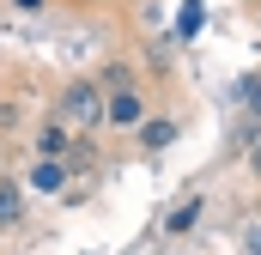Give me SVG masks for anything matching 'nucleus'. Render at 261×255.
Returning a JSON list of instances; mask_svg holds the SVG:
<instances>
[{
    "label": "nucleus",
    "mask_w": 261,
    "mask_h": 255,
    "mask_svg": "<svg viewBox=\"0 0 261 255\" xmlns=\"http://www.w3.org/2000/svg\"><path fill=\"white\" fill-rule=\"evenodd\" d=\"M61 116L73 128H97L103 122V85H91V79H73L61 91Z\"/></svg>",
    "instance_id": "1"
},
{
    "label": "nucleus",
    "mask_w": 261,
    "mask_h": 255,
    "mask_svg": "<svg viewBox=\"0 0 261 255\" xmlns=\"http://www.w3.org/2000/svg\"><path fill=\"white\" fill-rule=\"evenodd\" d=\"M140 91H134L122 73H110V91H103V122H116V128H140Z\"/></svg>",
    "instance_id": "2"
},
{
    "label": "nucleus",
    "mask_w": 261,
    "mask_h": 255,
    "mask_svg": "<svg viewBox=\"0 0 261 255\" xmlns=\"http://www.w3.org/2000/svg\"><path fill=\"white\" fill-rule=\"evenodd\" d=\"M61 183H67V164H61V158H43V164L31 170V189H43V194H55Z\"/></svg>",
    "instance_id": "3"
},
{
    "label": "nucleus",
    "mask_w": 261,
    "mask_h": 255,
    "mask_svg": "<svg viewBox=\"0 0 261 255\" xmlns=\"http://www.w3.org/2000/svg\"><path fill=\"white\" fill-rule=\"evenodd\" d=\"M18 219H24V189L0 183V225H18Z\"/></svg>",
    "instance_id": "4"
},
{
    "label": "nucleus",
    "mask_w": 261,
    "mask_h": 255,
    "mask_svg": "<svg viewBox=\"0 0 261 255\" xmlns=\"http://www.w3.org/2000/svg\"><path fill=\"white\" fill-rule=\"evenodd\" d=\"M37 146H43V158H61V152L73 146V140H67V128H61V122H49L43 134H37Z\"/></svg>",
    "instance_id": "5"
},
{
    "label": "nucleus",
    "mask_w": 261,
    "mask_h": 255,
    "mask_svg": "<svg viewBox=\"0 0 261 255\" xmlns=\"http://www.w3.org/2000/svg\"><path fill=\"white\" fill-rule=\"evenodd\" d=\"M140 134H146V146H170V140H176V128H170V122H146Z\"/></svg>",
    "instance_id": "6"
},
{
    "label": "nucleus",
    "mask_w": 261,
    "mask_h": 255,
    "mask_svg": "<svg viewBox=\"0 0 261 255\" xmlns=\"http://www.w3.org/2000/svg\"><path fill=\"white\" fill-rule=\"evenodd\" d=\"M195 219H200V200H189V207H176V213H170V231H189Z\"/></svg>",
    "instance_id": "7"
},
{
    "label": "nucleus",
    "mask_w": 261,
    "mask_h": 255,
    "mask_svg": "<svg viewBox=\"0 0 261 255\" xmlns=\"http://www.w3.org/2000/svg\"><path fill=\"white\" fill-rule=\"evenodd\" d=\"M12 6H18V12H37V6H43V0H12Z\"/></svg>",
    "instance_id": "8"
},
{
    "label": "nucleus",
    "mask_w": 261,
    "mask_h": 255,
    "mask_svg": "<svg viewBox=\"0 0 261 255\" xmlns=\"http://www.w3.org/2000/svg\"><path fill=\"white\" fill-rule=\"evenodd\" d=\"M255 176H261V146H255Z\"/></svg>",
    "instance_id": "9"
}]
</instances>
